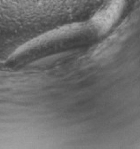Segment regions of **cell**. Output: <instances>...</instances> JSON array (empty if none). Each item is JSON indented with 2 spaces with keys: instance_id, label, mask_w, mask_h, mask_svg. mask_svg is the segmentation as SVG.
<instances>
[{
  "instance_id": "6da1fadb",
  "label": "cell",
  "mask_w": 140,
  "mask_h": 149,
  "mask_svg": "<svg viewBox=\"0 0 140 149\" xmlns=\"http://www.w3.org/2000/svg\"><path fill=\"white\" fill-rule=\"evenodd\" d=\"M123 2L122 0H114L107 7L98 12L93 18L94 26L102 32L107 31L119 17Z\"/></svg>"
}]
</instances>
